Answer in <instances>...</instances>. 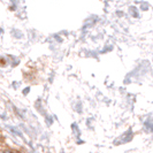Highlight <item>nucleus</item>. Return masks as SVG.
<instances>
[{
    "label": "nucleus",
    "instance_id": "f257e3e1",
    "mask_svg": "<svg viewBox=\"0 0 153 153\" xmlns=\"http://www.w3.org/2000/svg\"><path fill=\"white\" fill-rule=\"evenodd\" d=\"M1 153H14L13 151H10V150H4Z\"/></svg>",
    "mask_w": 153,
    "mask_h": 153
}]
</instances>
